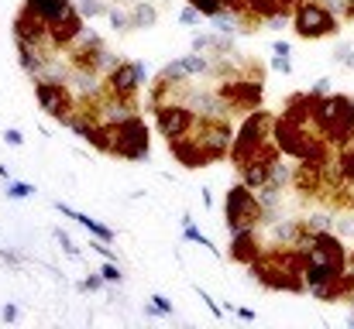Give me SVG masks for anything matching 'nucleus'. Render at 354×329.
Here are the masks:
<instances>
[{"instance_id":"9b49d317","label":"nucleus","mask_w":354,"mask_h":329,"mask_svg":"<svg viewBox=\"0 0 354 329\" xmlns=\"http://www.w3.org/2000/svg\"><path fill=\"white\" fill-rule=\"evenodd\" d=\"M100 274H103V281H107V285H117L120 278H124V274H120V268L114 264V261H107V264L100 268Z\"/></svg>"},{"instance_id":"423d86ee","label":"nucleus","mask_w":354,"mask_h":329,"mask_svg":"<svg viewBox=\"0 0 354 329\" xmlns=\"http://www.w3.org/2000/svg\"><path fill=\"white\" fill-rule=\"evenodd\" d=\"M55 209H59L62 216H69V220H76L79 227H86V230L93 233L97 240H107V244L114 240V230H110V227H103V223H97V220H90V216H86V213H76V209H69L65 202H55Z\"/></svg>"},{"instance_id":"f03ea898","label":"nucleus","mask_w":354,"mask_h":329,"mask_svg":"<svg viewBox=\"0 0 354 329\" xmlns=\"http://www.w3.org/2000/svg\"><path fill=\"white\" fill-rule=\"evenodd\" d=\"M107 82H110V93H114V96L131 99L134 89L145 82V65H141V62H120L117 69L107 76Z\"/></svg>"},{"instance_id":"1a4fd4ad","label":"nucleus","mask_w":354,"mask_h":329,"mask_svg":"<svg viewBox=\"0 0 354 329\" xmlns=\"http://www.w3.org/2000/svg\"><path fill=\"white\" fill-rule=\"evenodd\" d=\"M107 18H110V24H114L117 31H127V28H131V14H124L117 7H107Z\"/></svg>"},{"instance_id":"f8f14e48","label":"nucleus","mask_w":354,"mask_h":329,"mask_svg":"<svg viewBox=\"0 0 354 329\" xmlns=\"http://www.w3.org/2000/svg\"><path fill=\"white\" fill-rule=\"evenodd\" d=\"M214 24L220 28V31H224V35H231V31H237L234 18H231V14H224V11H217V14H214Z\"/></svg>"},{"instance_id":"a211bd4d","label":"nucleus","mask_w":354,"mask_h":329,"mask_svg":"<svg viewBox=\"0 0 354 329\" xmlns=\"http://www.w3.org/2000/svg\"><path fill=\"white\" fill-rule=\"evenodd\" d=\"M0 315H4V322H14V319H18V305H4Z\"/></svg>"},{"instance_id":"2eb2a0df","label":"nucleus","mask_w":354,"mask_h":329,"mask_svg":"<svg viewBox=\"0 0 354 329\" xmlns=\"http://www.w3.org/2000/svg\"><path fill=\"white\" fill-rule=\"evenodd\" d=\"M4 141H7V144H14V148H21V144H24L21 131H14V127H11V131H4Z\"/></svg>"},{"instance_id":"4468645a","label":"nucleus","mask_w":354,"mask_h":329,"mask_svg":"<svg viewBox=\"0 0 354 329\" xmlns=\"http://www.w3.org/2000/svg\"><path fill=\"white\" fill-rule=\"evenodd\" d=\"M79 288H83V291H100V288H103V274H90Z\"/></svg>"},{"instance_id":"6e6552de","label":"nucleus","mask_w":354,"mask_h":329,"mask_svg":"<svg viewBox=\"0 0 354 329\" xmlns=\"http://www.w3.org/2000/svg\"><path fill=\"white\" fill-rule=\"evenodd\" d=\"M28 195H35V185H28V182H11V178H7V199H28Z\"/></svg>"},{"instance_id":"0eeeda50","label":"nucleus","mask_w":354,"mask_h":329,"mask_svg":"<svg viewBox=\"0 0 354 329\" xmlns=\"http://www.w3.org/2000/svg\"><path fill=\"white\" fill-rule=\"evenodd\" d=\"M155 21H158V14H155L152 4H145V0H134L131 4V28H152Z\"/></svg>"},{"instance_id":"7ed1b4c3","label":"nucleus","mask_w":354,"mask_h":329,"mask_svg":"<svg viewBox=\"0 0 354 329\" xmlns=\"http://www.w3.org/2000/svg\"><path fill=\"white\" fill-rule=\"evenodd\" d=\"M296 28H299V35H313V38L327 35V31H334V14L323 4H303L299 18H296Z\"/></svg>"},{"instance_id":"20e7f679","label":"nucleus","mask_w":354,"mask_h":329,"mask_svg":"<svg viewBox=\"0 0 354 329\" xmlns=\"http://www.w3.org/2000/svg\"><path fill=\"white\" fill-rule=\"evenodd\" d=\"M189 124H193V117L186 106H172V103H158V127H162V134L169 137V141H176L189 131Z\"/></svg>"},{"instance_id":"f3484780","label":"nucleus","mask_w":354,"mask_h":329,"mask_svg":"<svg viewBox=\"0 0 354 329\" xmlns=\"http://www.w3.org/2000/svg\"><path fill=\"white\" fill-rule=\"evenodd\" d=\"M179 18H182V24H196V21H199V11H196V7H186Z\"/></svg>"},{"instance_id":"39448f33","label":"nucleus","mask_w":354,"mask_h":329,"mask_svg":"<svg viewBox=\"0 0 354 329\" xmlns=\"http://www.w3.org/2000/svg\"><path fill=\"white\" fill-rule=\"evenodd\" d=\"M24 11H28V14H35L41 24H48V31H52V28H55L62 18H69L76 7H73L69 0H28V4H24Z\"/></svg>"},{"instance_id":"6ab92c4d","label":"nucleus","mask_w":354,"mask_h":329,"mask_svg":"<svg viewBox=\"0 0 354 329\" xmlns=\"http://www.w3.org/2000/svg\"><path fill=\"white\" fill-rule=\"evenodd\" d=\"M0 178H11V172H7V165H0Z\"/></svg>"},{"instance_id":"9d476101","label":"nucleus","mask_w":354,"mask_h":329,"mask_svg":"<svg viewBox=\"0 0 354 329\" xmlns=\"http://www.w3.org/2000/svg\"><path fill=\"white\" fill-rule=\"evenodd\" d=\"M182 65H186V72H189V76H196V72H206V65H210V62H206L203 55H189V58H182Z\"/></svg>"},{"instance_id":"ddd939ff","label":"nucleus","mask_w":354,"mask_h":329,"mask_svg":"<svg viewBox=\"0 0 354 329\" xmlns=\"http://www.w3.org/2000/svg\"><path fill=\"white\" fill-rule=\"evenodd\" d=\"M55 240H59V247L65 254H69V257H79V247L76 244H73V237H69V233H62V230H55Z\"/></svg>"},{"instance_id":"dca6fc26","label":"nucleus","mask_w":354,"mask_h":329,"mask_svg":"<svg viewBox=\"0 0 354 329\" xmlns=\"http://www.w3.org/2000/svg\"><path fill=\"white\" fill-rule=\"evenodd\" d=\"M152 302H155V305H158L162 312H165V315H172V302H169L165 295H152Z\"/></svg>"},{"instance_id":"f257e3e1","label":"nucleus","mask_w":354,"mask_h":329,"mask_svg":"<svg viewBox=\"0 0 354 329\" xmlns=\"http://www.w3.org/2000/svg\"><path fill=\"white\" fill-rule=\"evenodd\" d=\"M35 96H38L41 110L52 117H65L73 106H76V99H73V93H69V86L65 82H48V79H35Z\"/></svg>"}]
</instances>
